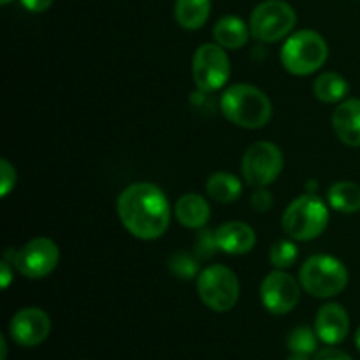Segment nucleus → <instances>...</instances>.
I'll use <instances>...</instances> for the list:
<instances>
[{
  "label": "nucleus",
  "mask_w": 360,
  "mask_h": 360,
  "mask_svg": "<svg viewBox=\"0 0 360 360\" xmlns=\"http://www.w3.org/2000/svg\"><path fill=\"white\" fill-rule=\"evenodd\" d=\"M120 221L137 239L153 241L171 224V206L165 193L153 183H132L118 197Z\"/></svg>",
  "instance_id": "obj_1"
},
{
  "label": "nucleus",
  "mask_w": 360,
  "mask_h": 360,
  "mask_svg": "<svg viewBox=\"0 0 360 360\" xmlns=\"http://www.w3.org/2000/svg\"><path fill=\"white\" fill-rule=\"evenodd\" d=\"M220 109L234 125L248 130L262 129L273 116V104L260 88L238 83L225 88L220 97Z\"/></svg>",
  "instance_id": "obj_2"
},
{
  "label": "nucleus",
  "mask_w": 360,
  "mask_h": 360,
  "mask_svg": "<svg viewBox=\"0 0 360 360\" xmlns=\"http://www.w3.org/2000/svg\"><path fill=\"white\" fill-rule=\"evenodd\" d=\"M329 224V207L316 193L306 192L292 200L281 218V227L295 241L316 239Z\"/></svg>",
  "instance_id": "obj_3"
},
{
  "label": "nucleus",
  "mask_w": 360,
  "mask_h": 360,
  "mask_svg": "<svg viewBox=\"0 0 360 360\" xmlns=\"http://www.w3.org/2000/svg\"><path fill=\"white\" fill-rule=\"evenodd\" d=\"M327 56L329 48L326 39L315 30H299L288 35L280 53L283 67L294 76L316 72L327 62Z\"/></svg>",
  "instance_id": "obj_4"
},
{
  "label": "nucleus",
  "mask_w": 360,
  "mask_h": 360,
  "mask_svg": "<svg viewBox=\"0 0 360 360\" xmlns=\"http://www.w3.org/2000/svg\"><path fill=\"white\" fill-rule=\"evenodd\" d=\"M301 287L309 295L330 299L340 295L348 285V269L333 255H313L299 271Z\"/></svg>",
  "instance_id": "obj_5"
},
{
  "label": "nucleus",
  "mask_w": 360,
  "mask_h": 360,
  "mask_svg": "<svg viewBox=\"0 0 360 360\" xmlns=\"http://www.w3.org/2000/svg\"><path fill=\"white\" fill-rule=\"evenodd\" d=\"M197 294L206 308L225 313L238 304L241 287L234 271L214 264L200 271L197 276Z\"/></svg>",
  "instance_id": "obj_6"
},
{
  "label": "nucleus",
  "mask_w": 360,
  "mask_h": 360,
  "mask_svg": "<svg viewBox=\"0 0 360 360\" xmlns=\"http://www.w3.org/2000/svg\"><path fill=\"white\" fill-rule=\"evenodd\" d=\"M297 23V14L290 4L283 0H266L253 9L250 16V32L253 39L274 44L288 37Z\"/></svg>",
  "instance_id": "obj_7"
},
{
  "label": "nucleus",
  "mask_w": 360,
  "mask_h": 360,
  "mask_svg": "<svg viewBox=\"0 0 360 360\" xmlns=\"http://www.w3.org/2000/svg\"><path fill=\"white\" fill-rule=\"evenodd\" d=\"M192 76L197 90L214 94L227 84L231 77V60L220 44H202L192 58Z\"/></svg>",
  "instance_id": "obj_8"
},
{
  "label": "nucleus",
  "mask_w": 360,
  "mask_h": 360,
  "mask_svg": "<svg viewBox=\"0 0 360 360\" xmlns=\"http://www.w3.org/2000/svg\"><path fill=\"white\" fill-rule=\"evenodd\" d=\"M243 178L250 186L266 188L283 171V153L269 141H259L245 151L241 160Z\"/></svg>",
  "instance_id": "obj_9"
},
{
  "label": "nucleus",
  "mask_w": 360,
  "mask_h": 360,
  "mask_svg": "<svg viewBox=\"0 0 360 360\" xmlns=\"http://www.w3.org/2000/svg\"><path fill=\"white\" fill-rule=\"evenodd\" d=\"M60 260V250L53 239L34 238L16 250L13 266L16 267L18 273L23 274L30 280H41L51 274L56 269Z\"/></svg>",
  "instance_id": "obj_10"
},
{
  "label": "nucleus",
  "mask_w": 360,
  "mask_h": 360,
  "mask_svg": "<svg viewBox=\"0 0 360 360\" xmlns=\"http://www.w3.org/2000/svg\"><path fill=\"white\" fill-rule=\"evenodd\" d=\"M301 287L292 274L276 269L264 278L260 285V301L273 315H287L297 306Z\"/></svg>",
  "instance_id": "obj_11"
},
{
  "label": "nucleus",
  "mask_w": 360,
  "mask_h": 360,
  "mask_svg": "<svg viewBox=\"0 0 360 360\" xmlns=\"http://www.w3.org/2000/svg\"><path fill=\"white\" fill-rule=\"evenodd\" d=\"M51 333V320L41 308H23L14 313L9 323L11 340L25 348L44 343Z\"/></svg>",
  "instance_id": "obj_12"
},
{
  "label": "nucleus",
  "mask_w": 360,
  "mask_h": 360,
  "mask_svg": "<svg viewBox=\"0 0 360 360\" xmlns=\"http://www.w3.org/2000/svg\"><path fill=\"white\" fill-rule=\"evenodd\" d=\"M315 333L320 341L333 347L347 340L350 333V316L341 304L329 302L319 309L315 319Z\"/></svg>",
  "instance_id": "obj_13"
},
{
  "label": "nucleus",
  "mask_w": 360,
  "mask_h": 360,
  "mask_svg": "<svg viewBox=\"0 0 360 360\" xmlns=\"http://www.w3.org/2000/svg\"><path fill=\"white\" fill-rule=\"evenodd\" d=\"M333 129L341 143L360 148V98H345L334 109Z\"/></svg>",
  "instance_id": "obj_14"
},
{
  "label": "nucleus",
  "mask_w": 360,
  "mask_h": 360,
  "mask_svg": "<svg viewBox=\"0 0 360 360\" xmlns=\"http://www.w3.org/2000/svg\"><path fill=\"white\" fill-rule=\"evenodd\" d=\"M220 252L229 255H246L257 243V234L245 221H229L214 231Z\"/></svg>",
  "instance_id": "obj_15"
},
{
  "label": "nucleus",
  "mask_w": 360,
  "mask_h": 360,
  "mask_svg": "<svg viewBox=\"0 0 360 360\" xmlns=\"http://www.w3.org/2000/svg\"><path fill=\"white\" fill-rule=\"evenodd\" d=\"M174 214L179 224L186 229H202L210 221L211 207L199 193H185L174 206Z\"/></svg>",
  "instance_id": "obj_16"
},
{
  "label": "nucleus",
  "mask_w": 360,
  "mask_h": 360,
  "mask_svg": "<svg viewBox=\"0 0 360 360\" xmlns=\"http://www.w3.org/2000/svg\"><path fill=\"white\" fill-rule=\"evenodd\" d=\"M250 35H252L250 25H246L241 18L232 16V14L221 16L213 27L214 41L225 49L243 48L248 42Z\"/></svg>",
  "instance_id": "obj_17"
},
{
  "label": "nucleus",
  "mask_w": 360,
  "mask_h": 360,
  "mask_svg": "<svg viewBox=\"0 0 360 360\" xmlns=\"http://www.w3.org/2000/svg\"><path fill=\"white\" fill-rule=\"evenodd\" d=\"M211 14V0H176L174 16L181 28L199 30Z\"/></svg>",
  "instance_id": "obj_18"
},
{
  "label": "nucleus",
  "mask_w": 360,
  "mask_h": 360,
  "mask_svg": "<svg viewBox=\"0 0 360 360\" xmlns=\"http://www.w3.org/2000/svg\"><path fill=\"white\" fill-rule=\"evenodd\" d=\"M241 181L232 172H214L206 181V193L214 202L231 204L241 197Z\"/></svg>",
  "instance_id": "obj_19"
},
{
  "label": "nucleus",
  "mask_w": 360,
  "mask_h": 360,
  "mask_svg": "<svg viewBox=\"0 0 360 360\" xmlns=\"http://www.w3.org/2000/svg\"><path fill=\"white\" fill-rule=\"evenodd\" d=\"M350 91V84L341 74L338 72H323L313 83V94L320 102L326 104H336L343 102Z\"/></svg>",
  "instance_id": "obj_20"
},
{
  "label": "nucleus",
  "mask_w": 360,
  "mask_h": 360,
  "mask_svg": "<svg viewBox=\"0 0 360 360\" xmlns=\"http://www.w3.org/2000/svg\"><path fill=\"white\" fill-rule=\"evenodd\" d=\"M330 207L340 213L352 214L360 211V186L352 181H338L327 190Z\"/></svg>",
  "instance_id": "obj_21"
},
{
  "label": "nucleus",
  "mask_w": 360,
  "mask_h": 360,
  "mask_svg": "<svg viewBox=\"0 0 360 360\" xmlns=\"http://www.w3.org/2000/svg\"><path fill=\"white\" fill-rule=\"evenodd\" d=\"M319 336L313 329L306 326H299L290 330L287 338V347L292 354H306L313 355L316 354L319 348Z\"/></svg>",
  "instance_id": "obj_22"
},
{
  "label": "nucleus",
  "mask_w": 360,
  "mask_h": 360,
  "mask_svg": "<svg viewBox=\"0 0 360 360\" xmlns=\"http://www.w3.org/2000/svg\"><path fill=\"white\" fill-rule=\"evenodd\" d=\"M297 257V246L288 239H280L269 250V262L274 269H288V267L294 266Z\"/></svg>",
  "instance_id": "obj_23"
},
{
  "label": "nucleus",
  "mask_w": 360,
  "mask_h": 360,
  "mask_svg": "<svg viewBox=\"0 0 360 360\" xmlns=\"http://www.w3.org/2000/svg\"><path fill=\"white\" fill-rule=\"evenodd\" d=\"M169 269L172 271V274L183 278V280H192V278L199 276V264H197V260L192 255L183 252L172 253L171 259H169Z\"/></svg>",
  "instance_id": "obj_24"
},
{
  "label": "nucleus",
  "mask_w": 360,
  "mask_h": 360,
  "mask_svg": "<svg viewBox=\"0 0 360 360\" xmlns=\"http://www.w3.org/2000/svg\"><path fill=\"white\" fill-rule=\"evenodd\" d=\"M193 250H195V257L200 260L211 259L214 253L218 252V243L217 236H214V231H210V229H204L197 234L195 245H193Z\"/></svg>",
  "instance_id": "obj_25"
},
{
  "label": "nucleus",
  "mask_w": 360,
  "mask_h": 360,
  "mask_svg": "<svg viewBox=\"0 0 360 360\" xmlns=\"http://www.w3.org/2000/svg\"><path fill=\"white\" fill-rule=\"evenodd\" d=\"M0 197H7L16 186V169L9 160H0Z\"/></svg>",
  "instance_id": "obj_26"
},
{
  "label": "nucleus",
  "mask_w": 360,
  "mask_h": 360,
  "mask_svg": "<svg viewBox=\"0 0 360 360\" xmlns=\"http://www.w3.org/2000/svg\"><path fill=\"white\" fill-rule=\"evenodd\" d=\"M250 202H252L253 210L259 211V213H264V211H269L271 207H273L274 199L273 195H271V192H267V190L264 188H257V192L252 193Z\"/></svg>",
  "instance_id": "obj_27"
},
{
  "label": "nucleus",
  "mask_w": 360,
  "mask_h": 360,
  "mask_svg": "<svg viewBox=\"0 0 360 360\" xmlns=\"http://www.w3.org/2000/svg\"><path fill=\"white\" fill-rule=\"evenodd\" d=\"M313 360H354L348 354L338 350V348H323V350L316 352Z\"/></svg>",
  "instance_id": "obj_28"
},
{
  "label": "nucleus",
  "mask_w": 360,
  "mask_h": 360,
  "mask_svg": "<svg viewBox=\"0 0 360 360\" xmlns=\"http://www.w3.org/2000/svg\"><path fill=\"white\" fill-rule=\"evenodd\" d=\"M20 2L27 11L39 14V13H46V11L53 6L55 0H20Z\"/></svg>",
  "instance_id": "obj_29"
},
{
  "label": "nucleus",
  "mask_w": 360,
  "mask_h": 360,
  "mask_svg": "<svg viewBox=\"0 0 360 360\" xmlns=\"http://www.w3.org/2000/svg\"><path fill=\"white\" fill-rule=\"evenodd\" d=\"M11 281H13V271H11V262H9V260L4 259L2 262H0V285H2V288H7L11 285Z\"/></svg>",
  "instance_id": "obj_30"
},
{
  "label": "nucleus",
  "mask_w": 360,
  "mask_h": 360,
  "mask_svg": "<svg viewBox=\"0 0 360 360\" xmlns=\"http://www.w3.org/2000/svg\"><path fill=\"white\" fill-rule=\"evenodd\" d=\"M0 348H2V355H0V360H6L7 359V343H6V338L0 336Z\"/></svg>",
  "instance_id": "obj_31"
},
{
  "label": "nucleus",
  "mask_w": 360,
  "mask_h": 360,
  "mask_svg": "<svg viewBox=\"0 0 360 360\" xmlns=\"http://www.w3.org/2000/svg\"><path fill=\"white\" fill-rule=\"evenodd\" d=\"M287 360H313V359L306 354H292Z\"/></svg>",
  "instance_id": "obj_32"
},
{
  "label": "nucleus",
  "mask_w": 360,
  "mask_h": 360,
  "mask_svg": "<svg viewBox=\"0 0 360 360\" xmlns=\"http://www.w3.org/2000/svg\"><path fill=\"white\" fill-rule=\"evenodd\" d=\"M355 347H357V350L360 352V327L357 329V333H355Z\"/></svg>",
  "instance_id": "obj_33"
},
{
  "label": "nucleus",
  "mask_w": 360,
  "mask_h": 360,
  "mask_svg": "<svg viewBox=\"0 0 360 360\" xmlns=\"http://www.w3.org/2000/svg\"><path fill=\"white\" fill-rule=\"evenodd\" d=\"M13 2V0H0V4H2V6H7V4H11Z\"/></svg>",
  "instance_id": "obj_34"
}]
</instances>
